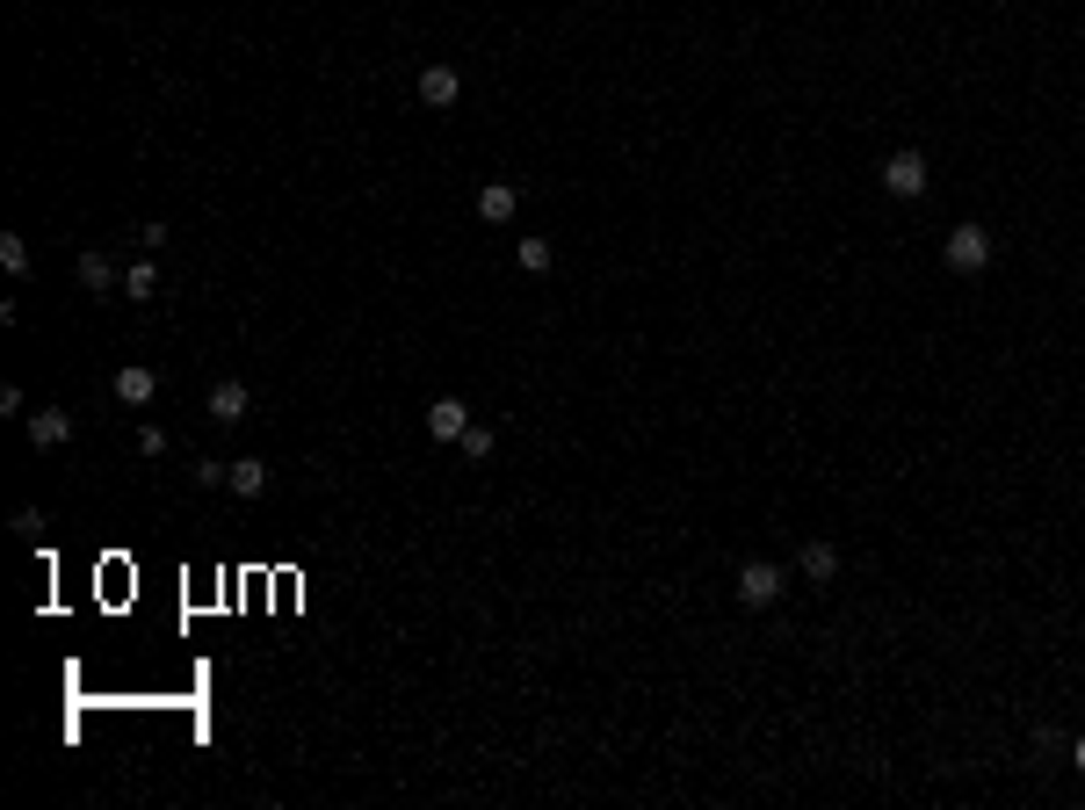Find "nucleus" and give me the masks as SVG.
Masks as SVG:
<instances>
[{
  "mask_svg": "<svg viewBox=\"0 0 1085 810\" xmlns=\"http://www.w3.org/2000/svg\"><path fill=\"white\" fill-rule=\"evenodd\" d=\"M782 586H789V572H782V565H767V557L738 565V601H746V608H767L774 594H782Z\"/></svg>",
  "mask_w": 1085,
  "mask_h": 810,
  "instance_id": "1",
  "label": "nucleus"
},
{
  "mask_svg": "<svg viewBox=\"0 0 1085 810\" xmlns=\"http://www.w3.org/2000/svg\"><path fill=\"white\" fill-rule=\"evenodd\" d=\"M984 261H991V232H984V225H955V232H948V268H955V275H977Z\"/></svg>",
  "mask_w": 1085,
  "mask_h": 810,
  "instance_id": "2",
  "label": "nucleus"
},
{
  "mask_svg": "<svg viewBox=\"0 0 1085 810\" xmlns=\"http://www.w3.org/2000/svg\"><path fill=\"white\" fill-rule=\"evenodd\" d=\"M883 189L890 196H919L926 189V160H919V152H890V160H883Z\"/></svg>",
  "mask_w": 1085,
  "mask_h": 810,
  "instance_id": "3",
  "label": "nucleus"
},
{
  "mask_svg": "<svg viewBox=\"0 0 1085 810\" xmlns=\"http://www.w3.org/2000/svg\"><path fill=\"white\" fill-rule=\"evenodd\" d=\"M456 95H463V73L456 66H427L420 73V102L427 109H456Z\"/></svg>",
  "mask_w": 1085,
  "mask_h": 810,
  "instance_id": "4",
  "label": "nucleus"
},
{
  "mask_svg": "<svg viewBox=\"0 0 1085 810\" xmlns=\"http://www.w3.org/2000/svg\"><path fill=\"white\" fill-rule=\"evenodd\" d=\"M29 442H37V449H66L73 442V420L58 413V405H37V413H29Z\"/></svg>",
  "mask_w": 1085,
  "mask_h": 810,
  "instance_id": "5",
  "label": "nucleus"
},
{
  "mask_svg": "<svg viewBox=\"0 0 1085 810\" xmlns=\"http://www.w3.org/2000/svg\"><path fill=\"white\" fill-rule=\"evenodd\" d=\"M463 427H471L463 398H434V405H427V434H434V442H463Z\"/></svg>",
  "mask_w": 1085,
  "mask_h": 810,
  "instance_id": "6",
  "label": "nucleus"
},
{
  "mask_svg": "<svg viewBox=\"0 0 1085 810\" xmlns=\"http://www.w3.org/2000/svg\"><path fill=\"white\" fill-rule=\"evenodd\" d=\"M514 210H521V189H514V181H485V189H478V217H485V225H507Z\"/></svg>",
  "mask_w": 1085,
  "mask_h": 810,
  "instance_id": "7",
  "label": "nucleus"
},
{
  "mask_svg": "<svg viewBox=\"0 0 1085 810\" xmlns=\"http://www.w3.org/2000/svg\"><path fill=\"white\" fill-rule=\"evenodd\" d=\"M123 405H152V391H160V377H152L145 362H131V369H116V384H109Z\"/></svg>",
  "mask_w": 1085,
  "mask_h": 810,
  "instance_id": "8",
  "label": "nucleus"
},
{
  "mask_svg": "<svg viewBox=\"0 0 1085 810\" xmlns=\"http://www.w3.org/2000/svg\"><path fill=\"white\" fill-rule=\"evenodd\" d=\"M246 405H254V398H246V384H239V377L210 384V420H225V427H232V420H246Z\"/></svg>",
  "mask_w": 1085,
  "mask_h": 810,
  "instance_id": "9",
  "label": "nucleus"
},
{
  "mask_svg": "<svg viewBox=\"0 0 1085 810\" xmlns=\"http://www.w3.org/2000/svg\"><path fill=\"white\" fill-rule=\"evenodd\" d=\"M239 500H254V492H268V463L261 456H232V478H225Z\"/></svg>",
  "mask_w": 1085,
  "mask_h": 810,
  "instance_id": "10",
  "label": "nucleus"
},
{
  "mask_svg": "<svg viewBox=\"0 0 1085 810\" xmlns=\"http://www.w3.org/2000/svg\"><path fill=\"white\" fill-rule=\"evenodd\" d=\"M123 297H138V304H152V297H160V268H152V261H138V268H123Z\"/></svg>",
  "mask_w": 1085,
  "mask_h": 810,
  "instance_id": "11",
  "label": "nucleus"
},
{
  "mask_svg": "<svg viewBox=\"0 0 1085 810\" xmlns=\"http://www.w3.org/2000/svg\"><path fill=\"white\" fill-rule=\"evenodd\" d=\"M803 579H818V586L840 579V550H832V543H811V550H803Z\"/></svg>",
  "mask_w": 1085,
  "mask_h": 810,
  "instance_id": "12",
  "label": "nucleus"
},
{
  "mask_svg": "<svg viewBox=\"0 0 1085 810\" xmlns=\"http://www.w3.org/2000/svg\"><path fill=\"white\" fill-rule=\"evenodd\" d=\"M80 283H87V290H116L123 275H116V261H109V254H80Z\"/></svg>",
  "mask_w": 1085,
  "mask_h": 810,
  "instance_id": "13",
  "label": "nucleus"
},
{
  "mask_svg": "<svg viewBox=\"0 0 1085 810\" xmlns=\"http://www.w3.org/2000/svg\"><path fill=\"white\" fill-rule=\"evenodd\" d=\"M0 268H8V275H29V239H22V232H0Z\"/></svg>",
  "mask_w": 1085,
  "mask_h": 810,
  "instance_id": "14",
  "label": "nucleus"
},
{
  "mask_svg": "<svg viewBox=\"0 0 1085 810\" xmlns=\"http://www.w3.org/2000/svg\"><path fill=\"white\" fill-rule=\"evenodd\" d=\"M550 261H557V254H550V239H521V268H529V275H543Z\"/></svg>",
  "mask_w": 1085,
  "mask_h": 810,
  "instance_id": "15",
  "label": "nucleus"
},
{
  "mask_svg": "<svg viewBox=\"0 0 1085 810\" xmlns=\"http://www.w3.org/2000/svg\"><path fill=\"white\" fill-rule=\"evenodd\" d=\"M456 449L471 456V463H478V456H492V427H463V442H456Z\"/></svg>",
  "mask_w": 1085,
  "mask_h": 810,
  "instance_id": "16",
  "label": "nucleus"
},
{
  "mask_svg": "<svg viewBox=\"0 0 1085 810\" xmlns=\"http://www.w3.org/2000/svg\"><path fill=\"white\" fill-rule=\"evenodd\" d=\"M15 536H22V543H37V536H44V514H37V507H22V514H15Z\"/></svg>",
  "mask_w": 1085,
  "mask_h": 810,
  "instance_id": "17",
  "label": "nucleus"
},
{
  "mask_svg": "<svg viewBox=\"0 0 1085 810\" xmlns=\"http://www.w3.org/2000/svg\"><path fill=\"white\" fill-rule=\"evenodd\" d=\"M225 478H232V463H217V456H210V463H196V485H225Z\"/></svg>",
  "mask_w": 1085,
  "mask_h": 810,
  "instance_id": "18",
  "label": "nucleus"
},
{
  "mask_svg": "<svg viewBox=\"0 0 1085 810\" xmlns=\"http://www.w3.org/2000/svg\"><path fill=\"white\" fill-rule=\"evenodd\" d=\"M1071 760H1078V774H1085V731H1078V738H1071Z\"/></svg>",
  "mask_w": 1085,
  "mask_h": 810,
  "instance_id": "19",
  "label": "nucleus"
}]
</instances>
